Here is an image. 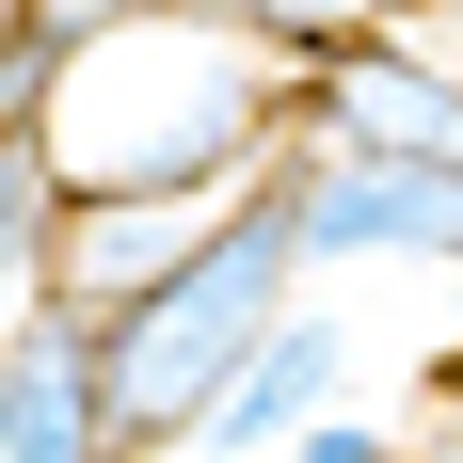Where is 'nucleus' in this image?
Wrapping results in <instances>:
<instances>
[{
    "mask_svg": "<svg viewBox=\"0 0 463 463\" xmlns=\"http://www.w3.org/2000/svg\"><path fill=\"white\" fill-rule=\"evenodd\" d=\"M448 383H463V352H448Z\"/></svg>",
    "mask_w": 463,
    "mask_h": 463,
    "instance_id": "obj_13",
    "label": "nucleus"
},
{
    "mask_svg": "<svg viewBox=\"0 0 463 463\" xmlns=\"http://www.w3.org/2000/svg\"><path fill=\"white\" fill-rule=\"evenodd\" d=\"M288 224H304V272H368V256H431L463 272V160H383V144H304L288 128Z\"/></svg>",
    "mask_w": 463,
    "mask_h": 463,
    "instance_id": "obj_3",
    "label": "nucleus"
},
{
    "mask_svg": "<svg viewBox=\"0 0 463 463\" xmlns=\"http://www.w3.org/2000/svg\"><path fill=\"white\" fill-rule=\"evenodd\" d=\"M48 48H64V16H48V0H0V144L33 128V96H48Z\"/></svg>",
    "mask_w": 463,
    "mask_h": 463,
    "instance_id": "obj_10",
    "label": "nucleus"
},
{
    "mask_svg": "<svg viewBox=\"0 0 463 463\" xmlns=\"http://www.w3.org/2000/svg\"><path fill=\"white\" fill-rule=\"evenodd\" d=\"M256 48H288V64H320V48H352V33H400V16H431V0H224Z\"/></svg>",
    "mask_w": 463,
    "mask_h": 463,
    "instance_id": "obj_9",
    "label": "nucleus"
},
{
    "mask_svg": "<svg viewBox=\"0 0 463 463\" xmlns=\"http://www.w3.org/2000/svg\"><path fill=\"white\" fill-rule=\"evenodd\" d=\"M400 448H416V431H383V416H335V400H320L304 431H288V463H400Z\"/></svg>",
    "mask_w": 463,
    "mask_h": 463,
    "instance_id": "obj_11",
    "label": "nucleus"
},
{
    "mask_svg": "<svg viewBox=\"0 0 463 463\" xmlns=\"http://www.w3.org/2000/svg\"><path fill=\"white\" fill-rule=\"evenodd\" d=\"M288 304H304V224H288V176H256L224 224L160 272V288H128V304L96 320V383H112L128 463H176L192 416L224 400V368L288 320Z\"/></svg>",
    "mask_w": 463,
    "mask_h": 463,
    "instance_id": "obj_2",
    "label": "nucleus"
},
{
    "mask_svg": "<svg viewBox=\"0 0 463 463\" xmlns=\"http://www.w3.org/2000/svg\"><path fill=\"white\" fill-rule=\"evenodd\" d=\"M304 144H383V160H463V48L431 16L352 33L304 64Z\"/></svg>",
    "mask_w": 463,
    "mask_h": 463,
    "instance_id": "obj_4",
    "label": "nucleus"
},
{
    "mask_svg": "<svg viewBox=\"0 0 463 463\" xmlns=\"http://www.w3.org/2000/svg\"><path fill=\"white\" fill-rule=\"evenodd\" d=\"M335 368H352V320H335V304H288V320L224 368V400L192 416V463H288V431L335 400Z\"/></svg>",
    "mask_w": 463,
    "mask_h": 463,
    "instance_id": "obj_7",
    "label": "nucleus"
},
{
    "mask_svg": "<svg viewBox=\"0 0 463 463\" xmlns=\"http://www.w3.org/2000/svg\"><path fill=\"white\" fill-rule=\"evenodd\" d=\"M400 463H463V383H431V416H416V448Z\"/></svg>",
    "mask_w": 463,
    "mask_h": 463,
    "instance_id": "obj_12",
    "label": "nucleus"
},
{
    "mask_svg": "<svg viewBox=\"0 0 463 463\" xmlns=\"http://www.w3.org/2000/svg\"><path fill=\"white\" fill-rule=\"evenodd\" d=\"M0 463H128L112 383H96V320H80V304H48V320L0 335Z\"/></svg>",
    "mask_w": 463,
    "mask_h": 463,
    "instance_id": "obj_6",
    "label": "nucleus"
},
{
    "mask_svg": "<svg viewBox=\"0 0 463 463\" xmlns=\"http://www.w3.org/2000/svg\"><path fill=\"white\" fill-rule=\"evenodd\" d=\"M256 192V176H240ZM224 176H144V192H64V304H80V320H112V304H128V288H160L192 256V240L224 224L240 208Z\"/></svg>",
    "mask_w": 463,
    "mask_h": 463,
    "instance_id": "obj_5",
    "label": "nucleus"
},
{
    "mask_svg": "<svg viewBox=\"0 0 463 463\" xmlns=\"http://www.w3.org/2000/svg\"><path fill=\"white\" fill-rule=\"evenodd\" d=\"M48 304H64V160L16 128L0 144V335L48 320Z\"/></svg>",
    "mask_w": 463,
    "mask_h": 463,
    "instance_id": "obj_8",
    "label": "nucleus"
},
{
    "mask_svg": "<svg viewBox=\"0 0 463 463\" xmlns=\"http://www.w3.org/2000/svg\"><path fill=\"white\" fill-rule=\"evenodd\" d=\"M64 48H48L33 144L64 160V192H144V176H272L288 128H304V64L256 48L224 0H48Z\"/></svg>",
    "mask_w": 463,
    "mask_h": 463,
    "instance_id": "obj_1",
    "label": "nucleus"
}]
</instances>
